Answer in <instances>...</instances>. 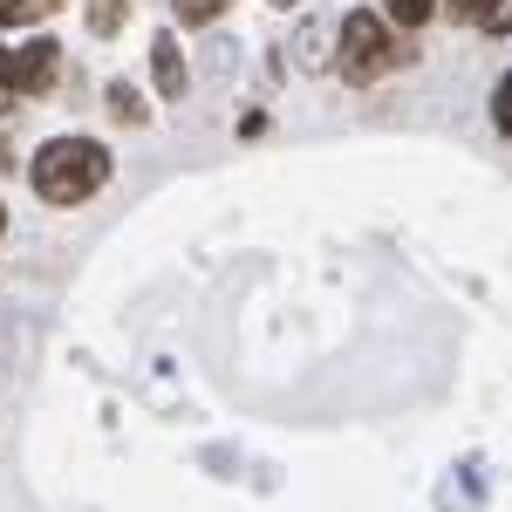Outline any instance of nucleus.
I'll use <instances>...</instances> for the list:
<instances>
[{"label":"nucleus","mask_w":512,"mask_h":512,"mask_svg":"<svg viewBox=\"0 0 512 512\" xmlns=\"http://www.w3.org/2000/svg\"><path fill=\"white\" fill-rule=\"evenodd\" d=\"M110 110L123 123H144V96H130V82H110Z\"/></svg>","instance_id":"9"},{"label":"nucleus","mask_w":512,"mask_h":512,"mask_svg":"<svg viewBox=\"0 0 512 512\" xmlns=\"http://www.w3.org/2000/svg\"><path fill=\"white\" fill-rule=\"evenodd\" d=\"M28 178H35V198H48V205H82L110 185V151L89 137H55L35 151Z\"/></svg>","instance_id":"1"},{"label":"nucleus","mask_w":512,"mask_h":512,"mask_svg":"<svg viewBox=\"0 0 512 512\" xmlns=\"http://www.w3.org/2000/svg\"><path fill=\"white\" fill-rule=\"evenodd\" d=\"M55 69H62V48L55 41H21V48H0V82L14 89V96H41V89H55Z\"/></svg>","instance_id":"3"},{"label":"nucleus","mask_w":512,"mask_h":512,"mask_svg":"<svg viewBox=\"0 0 512 512\" xmlns=\"http://www.w3.org/2000/svg\"><path fill=\"white\" fill-rule=\"evenodd\" d=\"M485 7H492V0H444L451 21H485Z\"/></svg>","instance_id":"12"},{"label":"nucleus","mask_w":512,"mask_h":512,"mask_svg":"<svg viewBox=\"0 0 512 512\" xmlns=\"http://www.w3.org/2000/svg\"><path fill=\"white\" fill-rule=\"evenodd\" d=\"M130 0H89V35H123Z\"/></svg>","instance_id":"5"},{"label":"nucleus","mask_w":512,"mask_h":512,"mask_svg":"<svg viewBox=\"0 0 512 512\" xmlns=\"http://www.w3.org/2000/svg\"><path fill=\"white\" fill-rule=\"evenodd\" d=\"M492 123H499V130L512 137V69L499 76V89H492Z\"/></svg>","instance_id":"10"},{"label":"nucleus","mask_w":512,"mask_h":512,"mask_svg":"<svg viewBox=\"0 0 512 512\" xmlns=\"http://www.w3.org/2000/svg\"><path fill=\"white\" fill-rule=\"evenodd\" d=\"M7 103H14V89H7V82H0V110H7Z\"/></svg>","instance_id":"13"},{"label":"nucleus","mask_w":512,"mask_h":512,"mask_svg":"<svg viewBox=\"0 0 512 512\" xmlns=\"http://www.w3.org/2000/svg\"><path fill=\"white\" fill-rule=\"evenodd\" d=\"M48 7H62V0H0V28H21V21H41Z\"/></svg>","instance_id":"6"},{"label":"nucleus","mask_w":512,"mask_h":512,"mask_svg":"<svg viewBox=\"0 0 512 512\" xmlns=\"http://www.w3.org/2000/svg\"><path fill=\"white\" fill-rule=\"evenodd\" d=\"M431 14H437V0H390V21L403 28V35H410V28H424Z\"/></svg>","instance_id":"8"},{"label":"nucleus","mask_w":512,"mask_h":512,"mask_svg":"<svg viewBox=\"0 0 512 512\" xmlns=\"http://www.w3.org/2000/svg\"><path fill=\"white\" fill-rule=\"evenodd\" d=\"M0 226H7V212H0Z\"/></svg>","instance_id":"15"},{"label":"nucleus","mask_w":512,"mask_h":512,"mask_svg":"<svg viewBox=\"0 0 512 512\" xmlns=\"http://www.w3.org/2000/svg\"><path fill=\"white\" fill-rule=\"evenodd\" d=\"M267 7H301V0H267Z\"/></svg>","instance_id":"14"},{"label":"nucleus","mask_w":512,"mask_h":512,"mask_svg":"<svg viewBox=\"0 0 512 512\" xmlns=\"http://www.w3.org/2000/svg\"><path fill=\"white\" fill-rule=\"evenodd\" d=\"M478 28H485V35H512V0H492Z\"/></svg>","instance_id":"11"},{"label":"nucleus","mask_w":512,"mask_h":512,"mask_svg":"<svg viewBox=\"0 0 512 512\" xmlns=\"http://www.w3.org/2000/svg\"><path fill=\"white\" fill-rule=\"evenodd\" d=\"M171 7H178V21H185V28H205V21H219L233 0H171Z\"/></svg>","instance_id":"7"},{"label":"nucleus","mask_w":512,"mask_h":512,"mask_svg":"<svg viewBox=\"0 0 512 512\" xmlns=\"http://www.w3.org/2000/svg\"><path fill=\"white\" fill-rule=\"evenodd\" d=\"M151 82H158L164 103H185V48H178V35L151 41Z\"/></svg>","instance_id":"4"},{"label":"nucleus","mask_w":512,"mask_h":512,"mask_svg":"<svg viewBox=\"0 0 512 512\" xmlns=\"http://www.w3.org/2000/svg\"><path fill=\"white\" fill-rule=\"evenodd\" d=\"M342 76L355 82V89H369V82H383L396 69V62H410V41L396 35L390 14H376V7H355L349 21H342Z\"/></svg>","instance_id":"2"}]
</instances>
